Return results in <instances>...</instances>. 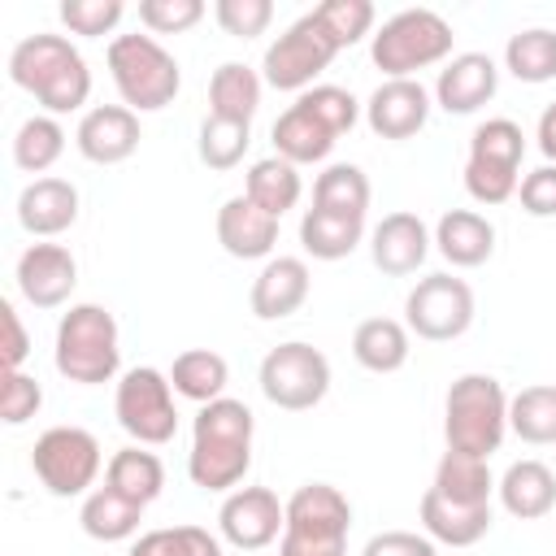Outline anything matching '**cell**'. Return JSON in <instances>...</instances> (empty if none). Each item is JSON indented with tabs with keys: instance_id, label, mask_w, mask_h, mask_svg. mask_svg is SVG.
Wrapping results in <instances>:
<instances>
[{
	"instance_id": "6da1fadb",
	"label": "cell",
	"mask_w": 556,
	"mask_h": 556,
	"mask_svg": "<svg viewBox=\"0 0 556 556\" xmlns=\"http://www.w3.org/2000/svg\"><path fill=\"white\" fill-rule=\"evenodd\" d=\"M252 434L256 417L243 400H213L200 404L191 421V452H187V478L200 491H235L243 473L252 469Z\"/></svg>"
},
{
	"instance_id": "7a4b0ae2",
	"label": "cell",
	"mask_w": 556,
	"mask_h": 556,
	"mask_svg": "<svg viewBox=\"0 0 556 556\" xmlns=\"http://www.w3.org/2000/svg\"><path fill=\"white\" fill-rule=\"evenodd\" d=\"M9 78L43 104V113H74L91 96V70L65 35H26L9 52Z\"/></svg>"
},
{
	"instance_id": "3957f363",
	"label": "cell",
	"mask_w": 556,
	"mask_h": 556,
	"mask_svg": "<svg viewBox=\"0 0 556 556\" xmlns=\"http://www.w3.org/2000/svg\"><path fill=\"white\" fill-rule=\"evenodd\" d=\"M508 434V391L491 374H460L443 400V439L452 452L491 460Z\"/></svg>"
},
{
	"instance_id": "277c9868",
	"label": "cell",
	"mask_w": 556,
	"mask_h": 556,
	"mask_svg": "<svg viewBox=\"0 0 556 556\" xmlns=\"http://www.w3.org/2000/svg\"><path fill=\"white\" fill-rule=\"evenodd\" d=\"M56 374L78 387H100L117 374L122 348H117V321L104 304H70L56 321V348H52Z\"/></svg>"
},
{
	"instance_id": "5b68a950",
	"label": "cell",
	"mask_w": 556,
	"mask_h": 556,
	"mask_svg": "<svg viewBox=\"0 0 556 556\" xmlns=\"http://www.w3.org/2000/svg\"><path fill=\"white\" fill-rule=\"evenodd\" d=\"M109 78L122 96L126 109L135 113H156L174 104L182 87V70L169 48L156 43V35H113L109 43Z\"/></svg>"
},
{
	"instance_id": "8992f818",
	"label": "cell",
	"mask_w": 556,
	"mask_h": 556,
	"mask_svg": "<svg viewBox=\"0 0 556 556\" xmlns=\"http://www.w3.org/2000/svg\"><path fill=\"white\" fill-rule=\"evenodd\" d=\"M452 22L434 9H400L387 17L374 39L369 56L387 78H413L417 70H430L439 61H452Z\"/></svg>"
},
{
	"instance_id": "52a82bcc",
	"label": "cell",
	"mask_w": 556,
	"mask_h": 556,
	"mask_svg": "<svg viewBox=\"0 0 556 556\" xmlns=\"http://www.w3.org/2000/svg\"><path fill=\"white\" fill-rule=\"evenodd\" d=\"M352 504L330 482H304L287 500V530L278 556H348Z\"/></svg>"
},
{
	"instance_id": "ba28073f",
	"label": "cell",
	"mask_w": 556,
	"mask_h": 556,
	"mask_svg": "<svg viewBox=\"0 0 556 556\" xmlns=\"http://www.w3.org/2000/svg\"><path fill=\"white\" fill-rule=\"evenodd\" d=\"M521 156H526V135L513 117H486L469 135V156H465V191L478 204H504L521 187Z\"/></svg>"
},
{
	"instance_id": "9c48e42d",
	"label": "cell",
	"mask_w": 556,
	"mask_h": 556,
	"mask_svg": "<svg viewBox=\"0 0 556 556\" xmlns=\"http://www.w3.org/2000/svg\"><path fill=\"white\" fill-rule=\"evenodd\" d=\"M256 382H261V395L274 408L304 413V408L326 400V391H330V361H326L321 348H313L304 339H287V343L265 352V361L256 369Z\"/></svg>"
},
{
	"instance_id": "30bf717a",
	"label": "cell",
	"mask_w": 556,
	"mask_h": 556,
	"mask_svg": "<svg viewBox=\"0 0 556 556\" xmlns=\"http://www.w3.org/2000/svg\"><path fill=\"white\" fill-rule=\"evenodd\" d=\"M104 452L100 439L83 426H52L35 439L30 452V469L35 478L56 495V500H74V495H91L96 478H100Z\"/></svg>"
},
{
	"instance_id": "8fae6325",
	"label": "cell",
	"mask_w": 556,
	"mask_h": 556,
	"mask_svg": "<svg viewBox=\"0 0 556 556\" xmlns=\"http://www.w3.org/2000/svg\"><path fill=\"white\" fill-rule=\"evenodd\" d=\"M117 426L139 443V447H161L178 434V408H174V382L169 374L152 365H135L122 374L117 395H113Z\"/></svg>"
},
{
	"instance_id": "7c38bea8",
	"label": "cell",
	"mask_w": 556,
	"mask_h": 556,
	"mask_svg": "<svg viewBox=\"0 0 556 556\" xmlns=\"http://www.w3.org/2000/svg\"><path fill=\"white\" fill-rule=\"evenodd\" d=\"M404 326L426 343H452L473 326V291L456 274H426L404 295Z\"/></svg>"
},
{
	"instance_id": "4fadbf2b",
	"label": "cell",
	"mask_w": 556,
	"mask_h": 556,
	"mask_svg": "<svg viewBox=\"0 0 556 556\" xmlns=\"http://www.w3.org/2000/svg\"><path fill=\"white\" fill-rule=\"evenodd\" d=\"M339 56V48L326 39V30L313 22V13L295 17L261 56V78L274 91H308L317 87L321 70H330V61Z\"/></svg>"
},
{
	"instance_id": "5bb4252c",
	"label": "cell",
	"mask_w": 556,
	"mask_h": 556,
	"mask_svg": "<svg viewBox=\"0 0 556 556\" xmlns=\"http://www.w3.org/2000/svg\"><path fill=\"white\" fill-rule=\"evenodd\" d=\"M217 530H222V539L230 547L261 552V547H269V543L282 539V530H287V504L269 486H235L222 500Z\"/></svg>"
},
{
	"instance_id": "9a60e30c",
	"label": "cell",
	"mask_w": 556,
	"mask_h": 556,
	"mask_svg": "<svg viewBox=\"0 0 556 556\" xmlns=\"http://www.w3.org/2000/svg\"><path fill=\"white\" fill-rule=\"evenodd\" d=\"M17 291L35 308H61L78 287V261L65 243H30L17 256Z\"/></svg>"
},
{
	"instance_id": "2e32d148",
	"label": "cell",
	"mask_w": 556,
	"mask_h": 556,
	"mask_svg": "<svg viewBox=\"0 0 556 556\" xmlns=\"http://www.w3.org/2000/svg\"><path fill=\"white\" fill-rule=\"evenodd\" d=\"M365 122L378 139H413L430 122V91L417 78H382L365 100Z\"/></svg>"
},
{
	"instance_id": "e0dca14e",
	"label": "cell",
	"mask_w": 556,
	"mask_h": 556,
	"mask_svg": "<svg viewBox=\"0 0 556 556\" xmlns=\"http://www.w3.org/2000/svg\"><path fill=\"white\" fill-rule=\"evenodd\" d=\"M139 139H143L139 113L126 104H96L83 113V122L74 130V148L91 165H122L126 156H135Z\"/></svg>"
},
{
	"instance_id": "ac0fdd59",
	"label": "cell",
	"mask_w": 556,
	"mask_h": 556,
	"mask_svg": "<svg viewBox=\"0 0 556 556\" xmlns=\"http://www.w3.org/2000/svg\"><path fill=\"white\" fill-rule=\"evenodd\" d=\"M500 91V65L486 52H456L434 78V104L443 113H478Z\"/></svg>"
},
{
	"instance_id": "d6986e66",
	"label": "cell",
	"mask_w": 556,
	"mask_h": 556,
	"mask_svg": "<svg viewBox=\"0 0 556 556\" xmlns=\"http://www.w3.org/2000/svg\"><path fill=\"white\" fill-rule=\"evenodd\" d=\"M430 230L417 213H387L369 235V261L387 278H408L430 256Z\"/></svg>"
},
{
	"instance_id": "ffe728a7",
	"label": "cell",
	"mask_w": 556,
	"mask_h": 556,
	"mask_svg": "<svg viewBox=\"0 0 556 556\" xmlns=\"http://www.w3.org/2000/svg\"><path fill=\"white\" fill-rule=\"evenodd\" d=\"M217 243L235 261H269L278 243V217L252 204L248 195H230L217 208Z\"/></svg>"
},
{
	"instance_id": "44dd1931",
	"label": "cell",
	"mask_w": 556,
	"mask_h": 556,
	"mask_svg": "<svg viewBox=\"0 0 556 556\" xmlns=\"http://www.w3.org/2000/svg\"><path fill=\"white\" fill-rule=\"evenodd\" d=\"M308 287H313V274H308L304 256H269L261 265V274L252 278L248 304L261 321H282V317L304 308Z\"/></svg>"
},
{
	"instance_id": "7402d4cb",
	"label": "cell",
	"mask_w": 556,
	"mask_h": 556,
	"mask_svg": "<svg viewBox=\"0 0 556 556\" xmlns=\"http://www.w3.org/2000/svg\"><path fill=\"white\" fill-rule=\"evenodd\" d=\"M78 222V187L70 178H35L17 195V226L35 239H52Z\"/></svg>"
},
{
	"instance_id": "603a6c76",
	"label": "cell",
	"mask_w": 556,
	"mask_h": 556,
	"mask_svg": "<svg viewBox=\"0 0 556 556\" xmlns=\"http://www.w3.org/2000/svg\"><path fill=\"white\" fill-rule=\"evenodd\" d=\"M417 513H421V530L447 547H473L491 530V504H456L434 486L421 495Z\"/></svg>"
},
{
	"instance_id": "cb8c5ba5",
	"label": "cell",
	"mask_w": 556,
	"mask_h": 556,
	"mask_svg": "<svg viewBox=\"0 0 556 556\" xmlns=\"http://www.w3.org/2000/svg\"><path fill=\"white\" fill-rule=\"evenodd\" d=\"M434 248L452 269L486 265L491 252H495V226L473 208H452L434 226Z\"/></svg>"
},
{
	"instance_id": "d4e9b609",
	"label": "cell",
	"mask_w": 556,
	"mask_h": 556,
	"mask_svg": "<svg viewBox=\"0 0 556 556\" xmlns=\"http://www.w3.org/2000/svg\"><path fill=\"white\" fill-rule=\"evenodd\" d=\"M500 504L517 521H539L556 508V473L543 460H513L495 482Z\"/></svg>"
},
{
	"instance_id": "484cf974",
	"label": "cell",
	"mask_w": 556,
	"mask_h": 556,
	"mask_svg": "<svg viewBox=\"0 0 556 556\" xmlns=\"http://www.w3.org/2000/svg\"><path fill=\"white\" fill-rule=\"evenodd\" d=\"M269 135H274V156H282V161H291V165L326 161L330 148L339 143V135H334L313 109H304L300 100H295L287 113H278V122H274Z\"/></svg>"
},
{
	"instance_id": "4316f807",
	"label": "cell",
	"mask_w": 556,
	"mask_h": 556,
	"mask_svg": "<svg viewBox=\"0 0 556 556\" xmlns=\"http://www.w3.org/2000/svg\"><path fill=\"white\" fill-rule=\"evenodd\" d=\"M408 352H413V334L395 317H365L352 330V356L369 374H395V369H404L408 365Z\"/></svg>"
},
{
	"instance_id": "83f0119b",
	"label": "cell",
	"mask_w": 556,
	"mask_h": 556,
	"mask_svg": "<svg viewBox=\"0 0 556 556\" xmlns=\"http://www.w3.org/2000/svg\"><path fill=\"white\" fill-rule=\"evenodd\" d=\"M104 486H113L117 495H126V500H135L139 508H148L161 491H165V465H161V456L156 452H148V447H122V452H113L109 456V465H104Z\"/></svg>"
},
{
	"instance_id": "f1b7e54d",
	"label": "cell",
	"mask_w": 556,
	"mask_h": 556,
	"mask_svg": "<svg viewBox=\"0 0 556 556\" xmlns=\"http://www.w3.org/2000/svg\"><path fill=\"white\" fill-rule=\"evenodd\" d=\"M261 104V74L243 61H222L208 78V117H226V122H248Z\"/></svg>"
},
{
	"instance_id": "f546056e",
	"label": "cell",
	"mask_w": 556,
	"mask_h": 556,
	"mask_svg": "<svg viewBox=\"0 0 556 556\" xmlns=\"http://www.w3.org/2000/svg\"><path fill=\"white\" fill-rule=\"evenodd\" d=\"M243 195L282 222V213L295 208L300 195H304L300 165H291V161H282V156H261V161H252L248 174H243Z\"/></svg>"
},
{
	"instance_id": "4dcf8cb0",
	"label": "cell",
	"mask_w": 556,
	"mask_h": 556,
	"mask_svg": "<svg viewBox=\"0 0 556 556\" xmlns=\"http://www.w3.org/2000/svg\"><path fill=\"white\" fill-rule=\"evenodd\" d=\"M169 382H174V391H178L182 400H191V404H213V400H222V391H226V382H230V365H226V356L213 352V348H187V352L174 356Z\"/></svg>"
},
{
	"instance_id": "1f68e13d",
	"label": "cell",
	"mask_w": 556,
	"mask_h": 556,
	"mask_svg": "<svg viewBox=\"0 0 556 556\" xmlns=\"http://www.w3.org/2000/svg\"><path fill=\"white\" fill-rule=\"evenodd\" d=\"M361 239H365L361 217H339V213H321V208H304V217H300V243L313 261H343L361 248Z\"/></svg>"
},
{
	"instance_id": "d6a6232c",
	"label": "cell",
	"mask_w": 556,
	"mask_h": 556,
	"mask_svg": "<svg viewBox=\"0 0 556 556\" xmlns=\"http://www.w3.org/2000/svg\"><path fill=\"white\" fill-rule=\"evenodd\" d=\"M78 521H83V534H87V539H96V543H122V539H130V534L139 530L143 508H139L135 500L117 495L113 486H96V491L83 500Z\"/></svg>"
},
{
	"instance_id": "836d02e7",
	"label": "cell",
	"mask_w": 556,
	"mask_h": 556,
	"mask_svg": "<svg viewBox=\"0 0 556 556\" xmlns=\"http://www.w3.org/2000/svg\"><path fill=\"white\" fill-rule=\"evenodd\" d=\"M439 495L456 500V504H491L495 495V478H491V465L482 456H469V452H443L439 465H434V482H430Z\"/></svg>"
},
{
	"instance_id": "e575fe53",
	"label": "cell",
	"mask_w": 556,
	"mask_h": 556,
	"mask_svg": "<svg viewBox=\"0 0 556 556\" xmlns=\"http://www.w3.org/2000/svg\"><path fill=\"white\" fill-rule=\"evenodd\" d=\"M369 195H374V191H369L365 169H361V165H348V161L326 165V169L317 174V182H313V208L339 213V217H361V222H365Z\"/></svg>"
},
{
	"instance_id": "d590c367",
	"label": "cell",
	"mask_w": 556,
	"mask_h": 556,
	"mask_svg": "<svg viewBox=\"0 0 556 556\" xmlns=\"http://www.w3.org/2000/svg\"><path fill=\"white\" fill-rule=\"evenodd\" d=\"M504 70L517 78V83H552L556 78V30L547 26H526L517 35H508L504 43Z\"/></svg>"
},
{
	"instance_id": "8d00e7d4",
	"label": "cell",
	"mask_w": 556,
	"mask_h": 556,
	"mask_svg": "<svg viewBox=\"0 0 556 556\" xmlns=\"http://www.w3.org/2000/svg\"><path fill=\"white\" fill-rule=\"evenodd\" d=\"M508 430L521 443H556V382H534L508 395Z\"/></svg>"
},
{
	"instance_id": "74e56055",
	"label": "cell",
	"mask_w": 556,
	"mask_h": 556,
	"mask_svg": "<svg viewBox=\"0 0 556 556\" xmlns=\"http://www.w3.org/2000/svg\"><path fill=\"white\" fill-rule=\"evenodd\" d=\"M65 152V126L52 117V113H35L17 126L13 135V165L22 174H43L61 161Z\"/></svg>"
},
{
	"instance_id": "f35d334b",
	"label": "cell",
	"mask_w": 556,
	"mask_h": 556,
	"mask_svg": "<svg viewBox=\"0 0 556 556\" xmlns=\"http://www.w3.org/2000/svg\"><path fill=\"white\" fill-rule=\"evenodd\" d=\"M126 556H222V539L204 526H161L139 534Z\"/></svg>"
},
{
	"instance_id": "ab89813d",
	"label": "cell",
	"mask_w": 556,
	"mask_h": 556,
	"mask_svg": "<svg viewBox=\"0 0 556 556\" xmlns=\"http://www.w3.org/2000/svg\"><path fill=\"white\" fill-rule=\"evenodd\" d=\"M252 143V126L248 122H226V117H204L200 122V139H195V152L208 169H235L243 161Z\"/></svg>"
},
{
	"instance_id": "60d3db41",
	"label": "cell",
	"mask_w": 556,
	"mask_h": 556,
	"mask_svg": "<svg viewBox=\"0 0 556 556\" xmlns=\"http://www.w3.org/2000/svg\"><path fill=\"white\" fill-rule=\"evenodd\" d=\"M313 22L326 30V39L343 52L352 43H361L369 30H374V4L369 0H326L317 9H308Z\"/></svg>"
},
{
	"instance_id": "b9f144b4",
	"label": "cell",
	"mask_w": 556,
	"mask_h": 556,
	"mask_svg": "<svg viewBox=\"0 0 556 556\" xmlns=\"http://www.w3.org/2000/svg\"><path fill=\"white\" fill-rule=\"evenodd\" d=\"M56 13L70 26V35L100 39V35H113V26L126 17V4L122 0H61Z\"/></svg>"
},
{
	"instance_id": "7bdbcfd3",
	"label": "cell",
	"mask_w": 556,
	"mask_h": 556,
	"mask_svg": "<svg viewBox=\"0 0 556 556\" xmlns=\"http://www.w3.org/2000/svg\"><path fill=\"white\" fill-rule=\"evenodd\" d=\"M300 104L313 109L334 135H348V130L356 126V117H361V100H356L352 91L334 87V83H317V87H308V91L300 96Z\"/></svg>"
},
{
	"instance_id": "ee69618b",
	"label": "cell",
	"mask_w": 556,
	"mask_h": 556,
	"mask_svg": "<svg viewBox=\"0 0 556 556\" xmlns=\"http://www.w3.org/2000/svg\"><path fill=\"white\" fill-rule=\"evenodd\" d=\"M213 17L230 39H256L274 22V4L269 0H217Z\"/></svg>"
},
{
	"instance_id": "f6af8a7d",
	"label": "cell",
	"mask_w": 556,
	"mask_h": 556,
	"mask_svg": "<svg viewBox=\"0 0 556 556\" xmlns=\"http://www.w3.org/2000/svg\"><path fill=\"white\" fill-rule=\"evenodd\" d=\"M204 17V0H139V22L152 35H182Z\"/></svg>"
},
{
	"instance_id": "bcb514c9",
	"label": "cell",
	"mask_w": 556,
	"mask_h": 556,
	"mask_svg": "<svg viewBox=\"0 0 556 556\" xmlns=\"http://www.w3.org/2000/svg\"><path fill=\"white\" fill-rule=\"evenodd\" d=\"M39 404H43V387H39V378H30L26 369L4 374V387H0V421H4V426H22V421H30V417L39 413Z\"/></svg>"
},
{
	"instance_id": "7dc6e473",
	"label": "cell",
	"mask_w": 556,
	"mask_h": 556,
	"mask_svg": "<svg viewBox=\"0 0 556 556\" xmlns=\"http://www.w3.org/2000/svg\"><path fill=\"white\" fill-rule=\"evenodd\" d=\"M517 200L530 217H556V165H539L521 178Z\"/></svg>"
},
{
	"instance_id": "c3c4849f",
	"label": "cell",
	"mask_w": 556,
	"mask_h": 556,
	"mask_svg": "<svg viewBox=\"0 0 556 556\" xmlns=\"http://www.w3.org/2000/svg\"><path fill=\"white\" fill-rule=\"evenodd\" d=\"M361 556H439L434 552V539L430 534H417V530H382L365 543Z\"/></svg>"
},
{
	"instance_id": "681fc988",
	"label": "cell",
	"mask_w": 556,
	"mask_h": 556,
	"mask_svg": "<svg viewBox=\"0 0 556 556\" xmlns=\"http://www.w3.org/2000/svg\"><path fill=\"white\" fill-rule=\"evenodd\" d=\"M0 321H4V369L13 374L30 356V334H26V326H22V317H17V308L9 300L0 304Z\"/></svg>"
},
{
	"instance_id": "f907efd6",
	"label": "cell",
	"mask_w": 556,
	"mask_h": 556,
	"mask_svg": "<svg viewBox=\"0 0 556 556\" xmlns=\"http://www.w3.org/2000/svg\"><path fill=\"white\" fill-rule=\"evenodd\" d=\"M534 139H539V152L547 156V165H556V100L539 113V130H534Z\"/></svg>"
}]
</instances>
